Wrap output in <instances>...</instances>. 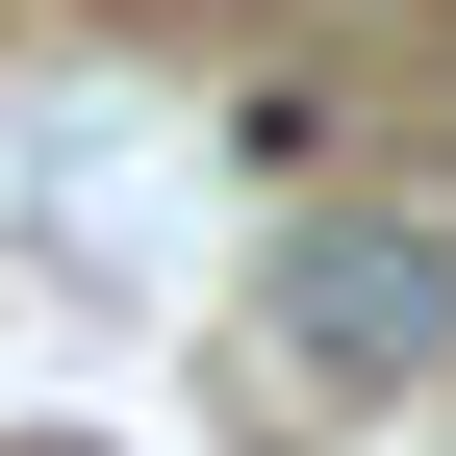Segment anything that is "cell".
<instances>
[{"label":"cell","instance_id":"6da1fadb","mask_svg":"<svg viewBox=\"0 0 456 456\" xmlns=\"http://www.w3.org/2000/svg\"><path fill=\"white\" fill-rule=\"evenodd\" d=\"M279 330H305V380H406L456 330V228H305L279 254Z\"/></svg>","mask_w":456,"mask_h":456}]
</instances>
